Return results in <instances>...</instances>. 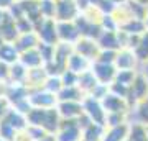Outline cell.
<instances>
[{
    "label": "cell",
    "instance_id": "obj_21",
    "mask_svg": "<svg viewBox=\"0 0 148 141\" xmlns=\"http://www.w3.org/2000/svg\"><path fill=\"white\" fill-rule=\"evenodd\" d=\"M15 2H27V0H15Z\"/></svg>",
    "mask_w": 148,
    "mask_h": 141
},
{
    "label": "cell",
    "instance_id": "obj_22",
    "mask_svg": "<svg viewBox=\"0 0 148 141\" xmlns=\"http://www.w3.org/2000/svg\"><path fill=\"white\" fill-rule=\"evenodd\" d=\"M147 20H148V7H147Z\"/></svg>",
    "mask_w": 148,
    "mask_h": 141
},
{
    "label": "cell",
    "instance_id": "obj_6",
    "mask_svg": "<svg viewBox=\"0 0 148 141\" xmlns=\"http://www.w3.org/2000/svg\"><path fill=\"white\" fill-rule=\"evenodd\" d=\"M90 71L94 72V76L97 77V80H99L101 84H107V85H110V84L115 80V74H117L115 64H107V63L94 61Z\"/></svg>",
    "mask_w": 148,
    "mask_h": 141
},
{
    "label": "cell",
    "instance_id": "obj_8",
    "mask_svg": "<svg viewBox=\"0 0 148 141\" xmlns=\"http://www.w3.org/2000/svg\"><path fill=\"white\" fill-rule=\"evenodd\" d=\"M56 28H58V38L61 43L74 44L81 38V33L74 21H56Z\"/></svg>",
    "mask_w": 148,
    "mask_h": 141
},
{
    "label": "cell",
    "instance_id": "obj_17",
    "mask_svg": "<svg viewBox=\"0 0 148 141\" xmlns=\"http://www.w3.org/2000/svg\"><path fill=\"white\" fill-rule=\"evenodd\" d=\"M86 95L82 90L74 85V87H63L58 92V102H82Z\"/></svg>",
    "mask_w": 148,
    "mask_h": 141
},
{
    "label": "cell",
    "instance_id": "obj_12",
    "mask_svg": "<svg viewBox=\"0 0 148 141\" xmlns=\"http://www.w3.org/2000/svg\"><path fill=\"white\" fill-rule=\"evenodd\" d=\"M20 63L25 66L27 69H35V67H41L45 66V61H43V56L38 48H33V49H28V51H23L20 54Z\"/></svg>",
    "mask_w": 148,
    "mask_h": 141
},
{
    "label": "cell",
    "instance_id": "obj_1",
    "mask_svg": "<svg viewBox=\"0 0 148 141\" xmlns=\"http://www.w3.org/2000/svg\"><path fill=\"white\" fill-rule=\"evenodd\" d=\"M82 108H84V115L89 116V120L92 121V123L106 126L107 112L104 110L101 100L94 99V97H90V95H86L84 100H82Z\"/></svg>",
    "mask_w": 148,
    "mask_h": 141
},
{
    "label": "cell",
    "instance_id": "obj_9",
    "mask_svg": "<svg viewBox=\"0 0 148 141\" xmlns=\"http://www.w3.org/2000/svg\"><path fill=\"white\" fill-rule=\"evenodd\" d=\"M101 102H102V107H104V110H106L107 113H125V112L130 110L127 100L119 97V95H114L112 92H109Z\"/></svg>",
    "mask_w": 148,
    "mask_h": 141
},
{
    "label": "cell",
    "instance_id": "obj_4",
    "mask_svg": "<svg viewBox=\"0 0 148 141\" xmlns=\"http://www.w3.org/2000/svg\"><path fill=\"white\" fill-rule=\"evenodd\" d=\"M81 15L76 0H58L56 2V21H74Z\"/></svg>",
    "mask_w": 148,
    "mask_h": 141
},
{
    "label": "cell",
    "instance_id": "obj_7",
    "mask_svg": "<svg viewBox=\"0 0 148 141\" xmlns=\"http://www.w3.org/2000/svg\"><path fill=\"white\" fill-rule=\"evenodd\" d=\"M56 110L61 120H79L84 115L82 102H58Z\"/></svg>",
    "mask_w": 148,
    "mask_h": 141
},
{
    "label": "cell",
    "instance_id": "obj_15",
    "mask_svg": "<svg viewBox=\"0 0 148 141\" xmlns=\"http://www.w3.org/2000/svg\"><path fill=\"white\" fill-rule=\"evenodd\" d=\"M38 44H40V38H38L36 31L21 33L20 36L15 40V46H16V49L20 51V54L23 51H28V49L38 48Z\"/></svg>",
    "mask_w": 148,
    "mask_h": 141
},
{
    "label": "cell",
    "instance_id": "obj_20",
    "mask_svg": "<svg viewBox=\"0 0 148 141\" xmlns=\"http://www.w3.org/2000/svg\"><path fill=\"white\" fill-rule=\"evenodd\" d=\"M5 16H7V10H2V8H0V26H2L3 20H5Z\"/></svg>",
    "mask_w": 148,
    "mask_h": 141
},
{
    "label": "cell",
    "instance_id": "obj_18",
    "mask_svg": "<svg viewBox=\"0 0 148 141\" xmlns=\"http://www.w3.org/2000/svg\"><path fill=\"white\" fill-rule=\"evenodd\" d=\"M13 2H15V0H0V8H2V10H8Z\"/></svg>",
    "mask_w": 148,
    "mask_h": 141
},
{
    "label": "cell",
    "instance_id": "obj_5",
    "mask_svg": "<svg viewBox=\"0 0 148 141\" xmlns=\"http://www.w3.org/2000/svg\"><path fill=\"white\" fill-rule=\"evenodd\" d=\"M74 51L79 52L81 56L87 58L89 61H97L99 58V52H101V48H99V43L95 40H90V38H82L81 36L77 41L74 43Z\"/></svg>",
    "mask_w": 148,
    "mask_h": 141
},
{
    "label": "cell",
    "instance_id": "obj_13",
    "mask_svg": "<svg viewBox=\"0 0 148 141\" xmlns=\"http://www.w3.org/2000/svg\"><path fill=\"white\" fill-rule=\"evenodd\" d=\"M128 131H130V123L106 128V133H104L101 141H127Z\"/></svg>",
    "mask_w": 148,
    "mask_h": 141
},
{
    "label": "cell",
    "instance_id": "obj_16",
    "mask_svg": "<svg viewBox=\"0 0 148 141\" xmlns=\"http://www.w3.org/2000/svg\"><path fill=\"white\" fill-rule=\"evenodd\" d=\"M97 43H99V48H101V49L119 51V49H120L119 31H102L101 36L97 38Z\"/></svg>",
    "mask_w": 148,
    "mask_h": 141
},
{
    "label": "cell",
    "instance_id": "obj_3",
    "mask_svg": "<svg viewBox=\"0 0 148 141\" xmlns=\"http://www.w3.org/2000/svg\"><path fill=\"white\" fill-rule=\"evenodd\" d=\"M30 104L33 108H54L58 105V95L41 87L30 92Z\"/></svg>",
    "mask_w": 148,
    "mask_h": 141
},
{
    "label": "cell",
    "instance_id": "obj_19",
    "mask_svg": "<svg viewBox=\"0 0 148 141\" xmlns=\"http://www.w3.org/2000/svg\"><path fill=\"white\" fill-rule=\"evenodd\" d=\"M142 67H143V69H142V71H138V72H142L143 76H145V77L148 79V61H147V63H143V64H142Z\"/></svg>",
    "mask_w": 148,
    "mask_h": 141
},
{
    "label": "cell",
    "instance_id": "obj_10",
    "mask_svg": "<svg viewBox=\"0 0 148 141\" xmlns=\"http://www.w3.org/2000/svg\"><path fill=\"white\" fill-rule=\"evenodd\" d=\"M114 64H115L117 71H135L137 64L140 63H138L133 49H119Z\"/></svg>",
    "mask_w": 148,
    "mask_h": 141
},
{
    "label": "cell",
    "instance_id": "obj_11",
    "mask_svg": "<svg viewBox=\"0 0 148 141\" xmlns=\"http://www.w3.org/2000/svg\"><path fill=\"white\" fill-rule=\"evenodd\" d=\"M90 67H92V61H89L87 58H84V56H81L79 52L74 51L71 54V58L68 59V67L66 69L76 72L77 76H81V74L90 71Z\"/></svg>",
    "mask_w": 148,
    "mask_h": 141
},
{
    "label": "cell",
    "instance_id": "obj_23",
    "mask_svg": "<svg viewBox=\"0 0 148 141\" xmlns=\"http://www.w3.org/2000/svg\"><path fill=\"white\" fill-rule=\"evenodd\" d=\"M145 126H147V133H148V125H145Z\"/></svg>",
    "mask_w": 148,
    "mask_h": 141
},
{
    "label": "cell",
    "instance_id": "obj_2",
    "mask_svg": "<svg viewBox=\"0 0 148 141\" xmlns=\"http://www.w3.org/2000/svg\"><path fill=\"white\" fill-rule=\"evenodd\" d=\"M54 136L56 141H82V126L79 120H61Z\"/></svg>",
    "mask_w": 148,
    "mask_h": 141
},
{
    "label": "cell",
    "instance_id": "obj_14",
    "mask_svg": "<svg viewBox=\"0 0 148 141\" xmlns=\"http://www.w3.org/2000/svg\"><path fill=\"white\" fill-rule=\"evenodd\" d=\"M20 61V51L16 49L15 43H3L0 46V63L12 66Z\"/></svg>",
    "mask_w": 148,
    "mask_h": 141
}]
</instances>
